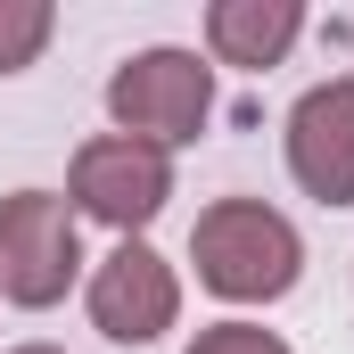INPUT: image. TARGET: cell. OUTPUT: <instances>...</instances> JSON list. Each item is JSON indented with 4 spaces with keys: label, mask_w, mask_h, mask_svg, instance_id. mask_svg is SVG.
I'll return each instance as SVG.
<instances>
[{
    "label": "cell",
    "mask_w": 354,
    "mask_h": 354,
    "mask_svg": "<svg viewBox=\"0 0 354 354\" xmlns=\"http://www.w3.org/2000/svg\"><path fill=\"white\" fill-rule=\"evenodd\" d=\"M189 264H198V280L214 297H231V305H272V297L297 288L305 239H297V223L280 206H264V198H214L198 214V231H189Z\"/></svg>",
    "instance_id": "1"
},
{
    "label": "cell",
    "mask_w": 354,
    "mask_h": 354,
    "mask_svg": "<svg viewBox=\"0 0 354 354\" xmlns=\"http://www.w3.org/2000/svg\"><path fill=\"white\" fill-rule=\"evenodd\" d=\"M107 115H115L124 140H149V149L174 157L214 115V66L198 50H140L107 75Z\"/></svg>",
    "instance_id": "2"
},
{
    "label": "cell",
    "mask_w": 354,
    "mask_h": 354,
    "mask_svg": "<svg viewBox=\"0 0 354 354\" xmlns=\"http://www.w3.org/2000/svg\"><path fill=\"white\" fill-rule=\"evenodd\" d=\"M83 280V231L58 189H8L0 198V297L41 313Z\"/></svg>",
    "instance_id": "3"
},
{
    "label": "cell",
    "mask_w": 354,
    "mask_h": 354,
    "mask_svg": "<svg viewBox=\"0 0 354 354\" xmlns=\"http://www.w3.org/2000/svg\"><path fill=\"white\" fill-rule=\"evenodd\" d=\"M66 198H75V214L91 223H107V231H140V223H157L165 214V198H174V157L165 149H149V140H124V132H99L75 149V174H66Z\"/></svg>",
    "instance_id": "4"
},
{
    "label": "cell",
    "mask_w": 354,
    "mask_h": 354,
    "mask_svg": "<svg viewBox=\"0 0 354 354\" xmlns=\"http://www.w3.org/2000/svg\"><path fill=\"white\" fill-rule=\"evenodd\" d=\"M181 313V280L174 264L149 248V239H124L107 264L91 272V330L99 338H115V346H149V338H165Z\"/></svg>",
    "instance_id": "5"
},
{
    "label": "cell",
    "mask_w": 354,
    "mask_h": 354,
    "mask_svg": "<svg viewBox=\"0 0 354 354\" xmlns=\"http://www.w3.org/2000/svg\"><path fill=\"white\" fill-rule=\"evenodd\" d=\"M288 174L322 206H354V83L330 75L288 107Z\"/></svg>",
    "instance_id": "6"
},
{
    "label": "cell",
    "mask_w": 354,
    "mask_h": 354,
    "mask_svg": "<svg viewBox=\"0 0 354 354\" xmlns=\"http://www.w3.org/2000/svg\"><path fill=\"white\" fill-rule=\"evenodd\" d=\"M305 33L297 0H214L206 8V50L214 66H280Z\"/></svg>",
    "instance_id": "7"
},
{
    "label": "cell",
    "mask_w": 354,
    "mask_h": 354,
    "mask_svg": "<svg viewBox=\"0 0 354 354\" xmlns=\"http://www.w3.org/2000/svg\"><path fill=\"white\" fill-rule=\"evenodd\" d=\"M50 33H58V8L50 0H0V75L33 66L50 50Z\"/></svg>",
    "instance_id": "8"
},
{
    "label": "cell",
    "mask_w": 354,
    "mask_h": 354,
    "mask_svg": "<svg viewBox=\"0 0 354 354\" xmlns=\"http://www.w3.org/2000/svg\"><path fill=\"white\" fill-rule=\"evenodd\" d=\"M189 354H288V338L264 330V322H214V330L189 338Z\"/></svg>",
    "instance_id": "9"
},
{
    "label": "cell",
    "mask_w": 354,
    "mask_h": 354,
    "mask_svg": "<svg viewBox=\"0 0 354 354\" xmlns=\"http://www.w3.org/2000/svg\"><path fill=\"white\" fill-rule=\"evenodd\" d=\"M17 354H58V346H17Z\"/></svg>",
    "instance_id": "10"
}]
</instances>
